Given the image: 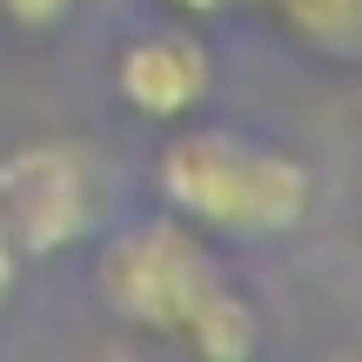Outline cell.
Masks as SVG:
<instances>
[{
    "instance_id": "obj_1",
    "label": "cell",
    "mask_w": 362,
    "mask_h": 362,
    "mask_svg": "<svg viewBox=\"0 0 362 362\" xmlns=\"http://www.w3.org/2000/svg\"><path fill=\"white\" fill-rule=\"evenodd\" d=\"M94 288H101V309L121 329L168 342L194 362H242L262 342L255 302L215 262L208 235L188 228L181 215L121 228L94 262Z\"/></svg>"
},
{
    "instance_id": "obj_2",
    "label": "cell",
    "mask_w": 362,
    "mask_h": 362,
    "mask_svg": "<svg viewBox=\"0 0 362 362\" xmlns=\"http://www.w3.org/2000/svg\"><path fill=\"white\" fill-rule=\"evenodd\" d=\"M155 188L202 235L228 242H269L309 221L315 175L282 141H262L242 128H181L155 161Z\"/></svg>"
},
{
    "instance_id": "obj_3",
    "label": "cell",
    "mask_w": 362,
    "mask_h": 362,
    "mask_svg": "<svg viewBox=\"0 0 362 362\" xmlns=\"http://www.w3.org/2000/svg\"><path fill=\"white\" fill-rule=\"evenodd\" d=\"M101 215V161L74 134H27L0 148V221L13 248L34 255H67L94 235Z\"/></svg>"
},
{
    "instance_id": "obj_4",
    "label": "cell",
    "mask_w": 362,
    "mask_h": 362,
    "mask_svg": "<svg viewBox=\"0 0 362 362\" xmlns=\"http://www.w3.org/2000/svg\"><path fill=\"white\" fill-rule=\"evenodd\" d=\"M115 94L128 101V115L141 121H188L194 107L215 94V54L208 40H194L188 27H155L134 34L115 54Z\"/></svg>"
},
{
    "instance_id": "obj_5",
    "label": "cell",
    "mask_w": 362,
    "mask_h": 362,
    "mask_svg": "<svg viewBox=\"0 0 362 362\" xmlns=\"http://www.w3.org/2000/svg\"><path fill=\"white\" fill-rule=\"evenodd\" d=\"M248 7H262L282 34H296L302 47H315V54H336V61L356 54L362 0H248Z\"/></svg>"
},
{
    "instance_id": "obj_6",
    "label": "cell",
    "mask_w": 362,
    "mask_h": 362,
    "mask_svg": "<svg viewBox=\"0 0 362 362\" xmlns=\"http://www.w3.org/2000/svg\"><path fill=\"white\" fill-rule=\"evenodd\" d=\"M74 7H81V0H0V13H7L21 34H54Z\"/></svg>"
},
{
    "instance_id": "obj_7",
    "label": "cell",
    "mask_w": 362,
    "mask_h": 362,
    "mask_svg": "<svg viewBox=\"0 0 362 362\" xmlns=\"http://www.w3.org/2000/svg\"><path fill=\"white\" fill-rule=\"evenodd\" d=\"M21 269H27V255L13 248V235H7V221H0V315H7V302H13V288H21Z\"/></svg>"
},
{
    "instance_id": "obj_8",
    "label": "cell",
    "mask_w": 362,
    "mask_h": 362,
    "mask_svg": "<svg viewBox=\"0 0 362 362\" xmlns=\"http://www.w3.org/2000/svg\"><path fill=\"white\" fill-rule=\"evenodd\" d=\"M168 7H181V13H215V7H228V0H168Z\"/></svg>"
}]
</instances>
